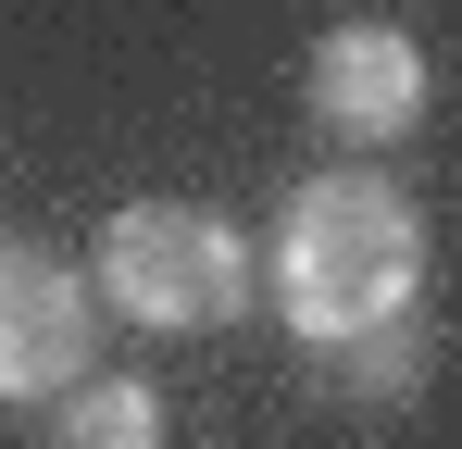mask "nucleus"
I'll use <instances>...</instances> for the list:
<instances>
[{"label":"nucleus","mask_w":462,"mask_h":449,"mask_svg":"<svg viewBox=\"0 0 462 449\" xmlns=\"http://www.w3.org/2000/svg\"><path fill=\"white\" fill-rule=\"evenodd\" d=\"M412 275H425V224L363 162L312 175L300 200H288V224H275V312L300 325L312 350H350V337L400 325L412 312Z\"/></svg>","instance_id":"obj_1"},{"label":"nucleus","mask_w":462,"mask_h":449,"mask_svg":"<svg viewBox=\"0 0 462 449\" xmlns=\"http://www.w3.org/2000/svg\"><path fill=\"white\" fill-rule=\"evenodd\" d=\"M100 299L162 337H200V325L250 312V237L213 200H125L100 224Z\"/></svg>","instance_id":"obj_2"},{"label":"nucleus","mask_w":462,"mask_h":449,"mask_svg":"<svg viewBox=\"0 0 462 449\" xmlns=\"http://www.w3.org/2000/svg\"><path fill=\"white\" fill-rule=\"evenodd\" d=\"M76 374H88V288L51 250L0 237V399H63Z\"/></svg>","instance_id":"obj_3"},{"label":"nucleus","mask_w":462,"mask_h":449,"mask_svg":"<svg viewBox=\"0 0 462 449\" xmlns=\"http://www.w3.org/2000/svg\"><path fill=\"white\" fill-rule=\"evenodd\" d=\"M312 113H325L337 138H363V150L412 138V125H425V50H412L400 25H325V38H312Z\"/></svg>","instance_id":"obj_4"},{"label":"nucleus","mask_w":462,"mask_h":449,"mask_svg":"<svg viewBox=\"0 0 462 449\" xmlns=\"http://www.w3.org/2000/svg\"><path fill=\"white\" fill-rule=\"evenodd\" d=\"M51 449H162V399L138 387V374H76Z\"/></svg>","instance_id":"obj_5"},{"label":"nucleus","mask_w":462,"mask_h":449,"mask_svg":"<svg viewBox=\"0 0 462 449\" xmlns=\"http://www.w3.org/2000/svg\"><path fill=\"white\" fill-rule=\"evenodd\" d=\"M363 374H375V387H412V374H425V325L400 312V325H375V337H350V387H363Z\"/></svg>","instance_id":"obj_6"}]
</instances>
